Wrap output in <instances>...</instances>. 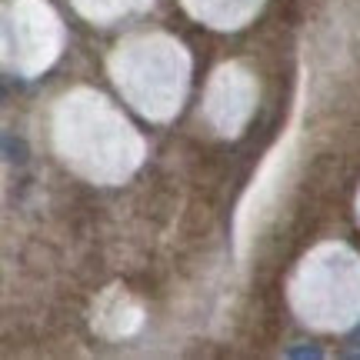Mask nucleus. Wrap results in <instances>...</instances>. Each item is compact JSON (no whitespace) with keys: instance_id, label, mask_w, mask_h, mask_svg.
I'll use <instances>...</instances> for the list:
<instances>
[]
</instances>
